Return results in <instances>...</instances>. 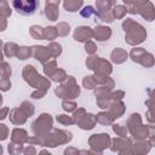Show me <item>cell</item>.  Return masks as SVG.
<instances>
[{
	"mask_svg": "<svg viewBox=\"0 0 155 155\" xmlns=\"http://www.w3.org/2000/svg\"><path fill=\"white\" fill-rule=\"evenodd\" d=\"M127 130L131 132L136 140H145L149 138V143L154 145V127L151 125H143L142 117L138 113L132 114L127 120Z\"/></svg>",
	"mask_w": 155,
	"mask_h": 155,
	"instance_id": "6da1fadb",
	"label": "cell"
},
{
	"mask_svg": "<svg viewBox=\"0 0 155 155\" xmlns=\"http://www.w3.org/2000/svg\"><path fill=\"white\" fill-rule=\"evenodd\" d=\"M122 28L126 33L125 41L132 46H136L138 44H142L147 38L145 29L137 22H134L131 18H126L122 23Z\"/></svg>",
	"mask_w": 155,
	"mask_h": 155,
	"instance_id": "7a4b0ae2",
	"label": "cell"
},
{
	"mask_svg": "<svg viewBox=\"0 0 155 155\" xmlns=\"http://www.w3.org/2000/svg\"><path fill=\"white\" fill-rule=\"evenodd\" d=\"M22 74H23L24 80L31 87H34L36 90H42V91H46L47 92V90L51 86L50 80L42 78L41 75H39L33 65H25L24 69H23V71H22Z\"/></svg>",
	"mask_w": 155,
	"mask_h": 155,
	"instance_id": "3957f363",
	"label": "cell"
},
{
	"mask_svg": "<svg viewBox=\"0 0 155 155\" xmlns=\"http://www.w3.org/2000/svg\"><path fill=\"white\" fill-rule=\"evenodd\" d=\"M71 132L69 131H63L58 128L51 130L45 137H44V147H50V148H56L57 145L65 144L71 140Z\"/></svg>",
	"mask_w": 155,
	"mask_h": 155,
	"instance_id": "277c9868",
	"label": "cell"
},
{
	"mask_svg": "<svg viewBox=\"0 0 155 155\" xmlns=\"http://www.w3.org/2000/svg\"><path fill=\"white\" fill-rule=\"evenodd\" d=\"M54 92L59 98L71 99V98H76L80 94V87L78 86L73 76H67V79L64 80V84L57 87Z\"/></svg>",
	"mask_w": 155,
	"mask_h": 155,
	"instance_id": "5b68a950",
	"label": "cell"
},
{
	"mask_svg": "<svg viewBox=\"0 0 155 155\" xmlns=\"http://www.w3.org/2000/svg\"><path fill=\"white\" fill-rule=\"evenodd\" d=\"M52 121L53 120L50 114H41L31 124V130L34 134L38 137H45L52 130Z\"/></svg>",
	"mask_w": 155,
	"mask_h": 155,
	"instance_id": "8992f818",
	"label": "cell"
},
{
	"mask_svg": "<svg viewBox=\"0 0 155 155\" xmlns=\"http://www.w3.org/2000/svg\"><path fill=\"white\" fill-rule=\"evenodd\" d=\"M86 65L88 69L94 70L97 75H109L113 70V67L108 61L101 57H96V56L88 57L86 59Z\"/></svg>",
	"mask_w": 155,
	"mask_h": 155,
	"instance_id": "52a82bcc",
	"label": "cell"
},
{
	"mask_svg": "<svg viewBox=\"0 0 155 155\" xmlns=\"http://www.w3.org/2000/svg\"><path fill=\"white\" fill-rule=\"evenodd\" d=\"M110 137L108 133H99V134H92L88 139V144L91 147V150L102 153L104 149L109 148L110 145Z\"/></svg>",
	"mask_w": 155,
	"mask_h": 155,
	"instance_id": "ba28073f",
	"label": "cell"
},
{
	"mask_svg": "<svg viewBox=\"0 0 155 155\" xmlns=\"http://www.w3.org/2000/svg\"><path fill=\"white\" fill-rule=\"evenodd\" d=\"M110 149L111 151H128L131 153V147L132 143L128 138H122V137H117L110 140Z\"/></svg>",
	"mask_w": 155,
	"mask_h": 155,
	"instance_id": "9c48e42d",
	"label": "cell"
},
{
	"mask_svg": "<svg viewBox=\"0 0 155 155\" xmlns=\"http://www.w3.org/2000/svg\"><path fill=\"white\" fill-rule=\"evenodd\" d=\"M13 7L17 10L21 15H31L35 12V8L38 6L36 1H13Z\"/></svg>",
	"mask_w": 155,
	"mask_h": 155,
	"instance_id": "30bf717a",
	"label": "cell"
},
{
	"mask_svg": "<svg viewBox=\"0 0 155 155\" xmlns=\"http://www.w3.org/2000/svg\"><path fill=\"white\" fill-rule=\"evenodd\" d=\"M151 147L153 145L149 143L148 139H145V140H137L131 147V154L132 155H145V154H148L150 151Z\"/></svg>",
	"mask_w": 155,
	"mask_h": 155,
	"instance_id": "8fae6325",
	"label": "cell"
},
{
	"mask_svg": "<svg viewBox=\"0 0 155 155\" xmlns=\"http://www.w3.org/2000/svg\"><path fill=\"white\" fill-rule=\"evenodd\" d=\"M31 54L34 56L35 59H38L39 62H41V63H44V64H45V63L50 59V57H51L48 48L45 47V46H33V47H31Z\"/></svg>",
	"mask_w": 155,
	"mask_h": 155,
	"instance_id": "7c38bea8",
	"label": "cell"
},
{
	"mask_svg": "<svg viewBox=\"0 0 155 155\" xmlns=\"http://www.w3.org/2000/svg\"><path fill=\"white\" fill-rule=\"evenodd\" d=\"M93 36V30L90 28V27H79L74 30V39L76 41H80V42H84V41H87L90 40L91 38Z\"/></svg>",
	"mask_w": 155,
	"mask_h": 155,
	"instance_id": "4fadbf2b",
	"label": "cell"
},
{
	"mask_svg": "<svg viewBox=\"0 0 155 155\" xmlns=\"http://www.w3.org/2000/svg\"><path fill=\"white\" fill-rule=\"evenodd\" d=\"M107 113L113 117V120H115V119H117V117L124 115V113H125V104L121 101L113 102V103H110Z\"/></svg>",
	"mask_w": 155,
	"mask_h": 155,
	"instance_id": "5bb4252c",
	"label": "cell"
},
{
	"mask_svg": "<svg viewBox=\"0 0 155 155\" xmlns=\"http://www.w3.org/2000/svg\"><path fill=\"white\" fill-rule=\"evenodd\" d=\"M96 115H93V114H85L78 122H76V125L80 127V128H82V130H92L93 127H94V125H96Z\"/></svg>",
	"mask_w": 155,
	"mask_h": 155,
	"instance_id": "9a60e30c",
	"label": "cell"
},
{
	"mask_svg": "<svg viewBox=\"0 0 155 155\" xmlns=\"http://www.w3.org/2000/svg\"><path fill=\"white\" fill-rule=\"evenodd\" d=\"M93 36L96 38V40L98 41H105L111 36V29L109 27H104V25H98L94 28L93 30Z\"/></svg>",
	"mask_w": 155,
	"mask_h": 155,
	"instance_id": "2e32d148",
	"label": "cell"
},
{
	"mask_svg": "<svg viewBox=\"0 0 155 155\" xmlns=\"http://www.w3.org/2000/svg\"><path fill=\"white\" fill-rule=\"evenodd\" d=\"M59 1H47L46 2V7H45V15L48 19L51 21H56L59 16V12L57 10V6H58Z\"/></svg>",
	"mask_w": 155,
	"mask_h": 155,
	"instance_id": "e0dca14e",
	"label": "cell"
},
{
	"mask_svg": "<svg viewBox=\"0 0 155 155\" xmlns=\"http://www.w3.org/2000/svg\"><path fill=\"white\" fill-rule=\"evenodd\" d=\"M10 120L13 125H23L27 121V116L21 110V108H15L10 110Z\"/></svg>",
	"mask_w": 155,
	"mask_h": 155,
	"instance_id": "ac0fdd59",
	"label": "cell"
},
{
	"mask_svg": "<svg viewBox=\"0 0 155 155\" xmlns=\"http://www.w3.org/2000/svg\"><path fill=\"white\" fill-rule=\"evenodd\" d=\"M128 57V53L124 50V48H120V47H116L111 51V54H110V58H111V62L116 63V64H121L124 63Z\"/></svg>",
	"mask_w": 155,
	"mask_h": 155,
	"instance_id": "d6986e66",
	"label": "cell"
},
{
	"mask_svg": "<svg viewBox=\"0 0 155 155\" xmlns=\"http://www.w3.org/2000/svg\"><path fill=\"white\" fill-rule=\"evenodd\" d=\"M11 140L13 143H18V144H23L28 140V134L27 131L23 128H15L12 131V136H11Z\"/></svg>",
	"mask_w": 155,
	"mask_h": 155,
	"instance_id": "ffe728a7",
	"label": "cell"
},
{
	"mask_svg": "<svg viewBox=\"0 0 155 155\" xmlns=\"http://www.w3.org/2000/svg\"><path fill=\"white\" fill-rule=\"evenodd\" d=\"M96 121L102 124V125H109V124H113L114 120L107 111H102V113L96 115Z\"/></svg>",
	"mask_w": 155,
	"mask_h": 155,
	"instance_id": "44dd1931",
	"label": "cell"
},
{
	"mask_svg": "<svg viewBox=\"0 0 155 155\" xmlns=\"http://www.w3.org/2000/svg\"><path fill=\"white\" fill-rule=\"evenodd\" d=\"M18 46L15 44V42H7V44H5V46H4V51H5V54L7 56V57H13V56H16L17 54V52H18Z\"/></svg>",
	"mask_w": 155,
	"mask_h": 155,
	"instance_id": "7402d4cb",
	"label": "cell"
},
{
	"mask_svg": "<svg viewBox=\"0 0 155 155\" xmlns=\"http://www.w3.org/2000/svg\"><path fill=\"white\" fill-rule=\"evenodd\" d=\"M138 63L142 64L145 68H151L154 65V56L151 53H149V52H145Z\"/></svg>",
	"mask_w": 155,
	"mask_h": 155,
	"instance_id": "603a6c76",
	"label": "cell"
},
{
	"mask_svg": "<svg viewBox=\"0 0 155 155\" xmlns=\"http://www.w3.org/2000/svg\"><path fill=\"white\" fill-rule=\"evenodd\" d=\"M58 68H57V63H56V61H48V62H46L45 64H44V73H45V75L46 76H48V78H51V75L57 70Z\"/></svg>",
	"mask_w": 155,
	"mask_h": 155,
	"instance_id": "cb8c5ba5",
	"label": "cell"
},
{
	"mask_svg": "<svg viewBox=\"0 0 155 155\" xmlns=\"http://www.w3.org/2000/svg\"><path fill=\"white\" fill-rule=\"evenodd\" d=\"M57 36H58V33H57L56 27H47L44 29V39L45 40L51 41V40L56 39Z\"/></svg>",
	"mask_w": 155,
	"mask_h": 155,
	"instance_id": "d4e9b609",
	"label": "cell"
},
{
	"mask_svg": "<svg viewBox=\"0 0 155 155\" xmlns=\"http://www.w3.org/2000/svg\"><path fill=\"white\" fill-rule=\"evenodd\" d=\"M145 52H147V51H145L144 48H142V47H134V48L131 50L130 56H131V58H132L133 62H137V63H138Z\"/></svg>",
	"mask_w": 155,
	"mask_h": 155,
	"instance_id": "484cf974",
	"label": "cell"
},
{
	"mask_svg": "<svg viewBox=\"0 0 155 155\" xmlns=\"http://www.w3.org/2000/svg\"><path fill=\"white\" fill-rule=\"evenodd\" d=\"M16 56H17V58L21 59V61H24V59L29 58V57L31 56V47H27V46L19 47Z\"/></svg>",
	"mask_w": 155,
	"mask_h": 155,
	"instance_id": "4316f807",
	"label": "cell"
},
{
	"mask_svg": "<svg viewBox=\"0 0 155 155\" xmlns=\"http://www.w3.org/2000/svg\"><path fill=\"white\" fill-rule=\"evenodd\" d=\"M47 48H48V51H50L51 57H53V58H57V57L62 53V46H61L59 44H57V42H51V44L47 46Z\"/></svg>",
	"mask_w": 155,
	"mask_h": 155,
	"instance_id": "83f0119b",
	"label": "cell"
},
{
	"mask_svg": "<svg viewBox=\"0 0 155 155\" xmlns=\"http://www.w3.org/2000/svg\"><path fill=\"white\" fill-rule=\"evenodd\" d=\"M8 153H10V155H19L22 151H23V144H18V143H13V142H11L10 144H8Z\"/></svg>",
	"mask_w": 155,
	"mask_h": 155,
	"instance_id": "f1b7e54d",
	"label": "cell"
},
{
	"mask_svg": "<svg viewBox=\"0 0 155 155\" xmlns=\"http://www.w3.org/2000/svg\"><path fill=\"white\" fill-rule=\"evenodd\" d=\"M21 110L25 114V116L28 117V116H31L33 114H34V111H35V109H34V105L31 104V103H29V102H23L22 104H21Z\"/></svg>",
	"mask_w": 155,
	"mask_h": 155,
	"instance_id": "f546056e",
	"label": "cell"
},
{
	"mask_svg": "<svg viewBox=\"0 0 155 155\" xmlns=\"http://www.w3.org/2000/svg\"><path fill=\"white\" fill-rule=\"evenodd\" d=\"M64 8L69 12H75L79 10V7L82 5V1H65L64 4Z\"/></svg>",
	"mask_w": 155,
	"mask_h": 155,
	"instance_id": "4dcf8cb0",
	"label": "cell"
},
{
	"mask_svg": "<svg viewBox=\"0 0 155 155\" xmlns=\"http://www.w3.org/2000/svg\"><path fill=\"white\" fill-rule=\"evenodd\" d=\"M82 85H84V87H86L87 90H93V88L97 86V82H96V80H94V76H92V75L85 76L84 80H82Z\"/></svg>",
	"mask_w": 155,
	"mask_h": 155,
	"instance_id": "1f68e13d",
	"label": "cell"
},
{
	"mask_svg": "<svg viewBox=\"0 0 155 155\" xmlns=\"http://www.w3.org/2000/svg\"><path fill=\"white\" fill-rule=\"evenodd\" d=\"M51 79L56 82H63L65 79H67V74L63 69H57L52 75H51Z\"/></svg>",
	"mask_w": 155,
	"mask_h": 155,
	"instance_id": "d6a6232c",
	"label": "cell"
},
{
	"mask_svg": "<svg viewBox=\"0 0 155 155\" xmlns=\"http://www.w3.org/2000/svg\"><path fill=\"white\" fill-rule=\"evenodd\" d=\"M0 75L2 79H8L11 76V67L8 63L2 62L0 64Z\"/></svg>",
	"mask_w": 155,
	"mask_h": 155,
	"instance_id": "836d02e7",
	"label": "cell"
},
{
	"mask_svg": "<svg viewBox=\"0 0 155 155\" xmlns=\"http://www.w3.org/2000/svg\"><path fill=\"white\" fill-rule=\"evenodd\" d=\"M56 29H57L58 35H61V36H65V35H68L69 31H70V27H69V24L65 23V22H61V23L56 27Z\"/></svg>",
	"mask_w": 155,
	"mask_h": 155,
	"instance_id": "e575fe53",
	"label": "cell"
},
{
	"mask_svg": "<svg viewBox=\"0 0 155 155\" xmlns=\"http://www.w3.org/2000/svg\"><path fill=\"white\" fill-rule=\"evenodd\" d=\"M30 35L34 39H38V40L44 39V29L41 27H39V25H33L30 28Z\"/></svg>",
	"mask_w": 155,
	"mask_h": 155,
	"instance_id": "d590c367",
	"label": "cell"
},
{
	"mask_svg": "<svg viewBox=\"0 0 155 155\" xmlns=\"http://www.w3.org/2000/svg\"><path fill=\"white\" fill-rule=\"evenodd\" d=\"M111 12H113V17H114V18H115V17H116V18H122V17L126 15L127 10H126V7H124L122 5H116Z\"/></svg>",
	"mask_w": 155,
	"mask_h": 155,
	"instance_id": "8d00e7d4",
	"label": "cell"
},
{
	"mask_svg": "<svg viewBox=\"0 0 155 155\" xmlns=\"http://www.w3.org/2000/svg\"><path fill=\"white\" fill-rule=\"evenodd\" d=\"M62 107L65 111L70 113V111H75L76 110V103L73 102V101H69V99H64L63 103H62Z\"/></svg>",
	"mask_w": 155,
	"mask_h": 155,
	"instance_id": "74e56055",
	"label": "cell"
},
{
	"mask_svg": "<svg viewBox=\"0 0 155 155\" xmlns=\"http://www.w3.org/2000/svg\"><path fill=\"white\" fill-rule=\"evenodd\" d=\"M113 131L119 136V137H122V138H126L127 136V128L124 127L122 125H113Z\"/></svg>",
	"mask_w": 155,
	"mask_h": 155,
	"instance_id": "f35d334b",
	"label": "cell"
},
{
	"mask_svg": "<svg viewBox=\"0 0 155 155\" xmlns=\"http://www.w3.org/2000/svg\"><path fill=\"white\" fill-rule=\"evenodd\" d=\"M56 120H57L59 124H62V125H71V124H74L73 117H71V116H68V115H64V114L58 115V116L56 117Z\"/></svg>",
	"mask_w": 155,
	"mask_h": 155,
	"instance_id": "ab89813d",
	"label": "cell"
},
{
	"mask_svg": "<svg viewBox=\"0 0 155 155\" xmlns=\"http://www.w3.org/2000/svg\"><path fill=\"white\" fill-rule=\"evenodd\" d=\"M85 50H86V52H87V53L93 54V53L97 51V46H96V44H94L93 41L87 40V41L85 42Z\"/></svg>",
	"mask_w": 155,
	"mask_h": 155,
	"instance_id": "60d3db41",
	"label": "cell"
},
{
	"mask_svg": "<svg viewBox=\"0 0 155 155\" xmlns=\"http://www.w3.org/2000/svg\"><path fill=\"white\" fill-rule=\"evenodd\" d=\"M124 97H125V92H124V91H116V92L110 93V99H111L113 102H119V101H121Z\"/></svg>",
	"mask_w": 155,
	"mask_h": 155,
	"instance_id": "b9f144b4",
	"label": "cell"
},
{
	"mask_svg": "<svg viewBox=\"0 0 155 155\" xmlns=\"http://www.w3.org/2000/svg\"><path fill=\"white\" fill-rule=\"evenodd\" d=\"M8 137V128L6 125L0 124V140H5Z\"/></svg>",
	"mask_w": 155,
	"mask_h": 155,
	"instance_id": "7bdbcfd3",
	"label": "cell"
},
{
	"mask_svg": "<svg viewBox=\"0 0 155 155\" xmlns=\"http://www.w3.org/2000/svg\"><path fill=\"white\" fill-rule=\"evenodd\" d=\"M11 87V82L8 79H0V90L1 91H7Z\"/></svg>",
	"mask_w": 155,
	"mask_h": 155,
	"instance_id": "ee69618b",
	"label": "cell"
},
{
	"mask_svg": "<svg viewBox=\"0 0 155 155\" xmlns=\"http://www.w3.org/2000/svg\"><path fill=\"white\" fill-rule=\"evenodd\" d=\"M23 154L24 155H36V149L34 145H28L27 148L23 149Z\"/></svg>",
	"mask_w": 155,
	"mask_h": 155,
	"instance_id": "f6af8a7d",
	"label": "cell"
},
{
	"mask_svg": "<svg viewBox=\"0 0 155 155\" xmlns=\"http://www.w3.org/2000/svg\"><path fill=\"white\" fill-rule=\"evenodd\" d=\"M92 13H94V10L92 6H87L84 10H81V16H84V17H90Z\"/></svg>",
	"mask_w": 155,
	"mask_h": 155,
	"instance_id": "bcb514c9",
	"label": "cell"
},
{
	"mask_svg": "<svg viewBox=\"0 0 155 155\" xmlns=\"http://www.w3.org/2000/svg\"><path fill=\"white\" fill-rule=\"evenodd\" d=\"M45 94H46V91H42V90H35V91L31 93V97L35 98V99H39V98H42Z\"/></svg>",
	"mask_w": 155,
	"mask_h": 155,
	"instance_id": "7dc6e473",
	"label": "cell"
},
{
	"mask_svg": "<svg viewBox=\"0 0 155 155\" xmlns=\"http://www.w3.org/2000/svg\"><path fill=\"white\" fill-rule=\"evenodd\" d=\"M64 155H79V150L73 148V147H68L64 150Z\"/></svg>",
	"mask_w": 155,
	"mask_h": 155,
	"instance_id": "c3c4849f",
	"label": "cell"
},
{
	"mask_svg": "<svg viewBox=\"0 0 155 155\" xmlns=\"http://www.w3.org/2000/svg\"><path fill=\"white\" fill-rule=\"evenodd\" d=\"M79 155H102V153H97L93 150H80Z\"/></svg>",
	"mask_w": 155,
	"mask_h": 155,
	"instance_id": "681fc988",
	"label": "cell"
},
{
	"mask_svg": "<svg viewBox=\"0 0 155 155\" xmlns=\"http://www.w3.org/2000/svg\"><path fill=\"white\" fill-rule=\"evenodd\" d=\"M8 113H10V108H2V109H0V120H4L7 116Z\"/></svg>",
	"mask_w": 155,
	"mask_h": 155,
	"instance_id": "f907efd6",
	"label": "cell"
},
{
	"mask_svg": "<svg viewBox=\"0 0 155 155\" xmlns=\"http://www.w3.org/2000/svg\"><path fill=\"white\" fill-rule=\"evenodd\" d=\"M5 28H6V21H5L4 17L0 15V31L5 30Z\"/></svg>",
	"mask_w": 155,
	"mask_h": 155,
	"instance_id": "816d5d0a",
	"label": "cell"
},
{
	"mask_svg": "<svg viewBox=\"0 0 155 155\" xmlns=\"http://www.w3.org/2000/svg\"><path fill=\"white\" fill-rule=\"evenodd\" d=\"M39 155H52V154H50L47 150H41V151L39 153Z\"/></svg>",
	"mask_w": 155,
	"mask_h": 155,
	"instance_id": "f5cc1de1",
	"label": "cell"
},
{
	"mask_svg": "<svg viewBox=\"0 0 155 155\" xmlns=\"http://www.w3.org/2000/svg\"><path fill=\"white\" fill-rule=\"evenodd\" d=\"M119 155H132L131 153H128V151H120L119 153Z\"/></svg>",
	"mask_w": 155,
	"mask_h": 155,
	"instance_id": "db71d44e",
	"label": "cell"
},
{
	"mask_svg": "<svg viewBox=\"0 0 155 155\" xmlns=\"http://www.w3.org/2000/svg\"><path fill=\"white\" fill-rule=\"evenodd\" d=\"M2 63V52H1V50H0V64Z\"/></svg>",
	"mask_w": 155,
	"mask_h": 155,
	"instance_id": "11a10c76",
	"label": "cell"
},
{
	"mask_svg": "<svg viewBox=\"0 0 155 155\" xmlns=\"http://www.w3.org/2000/svg\"><path fill=\"white\" fill-rule=\"evenodd\" d=\"M1 104H2V96L0 94V105H1Z\"/></svg>",
	"mask_w": 155,
	"mask_h": 155,
	"instance_id": "9f6ffc18",
	"label": "cell"
},
{
	"mask_svg": "<svg viewBox=\"0 0 155 155\" xmlns=\"http://www.w3.org/2000/svg\"><path fill=\"white\" fill-rule=\"evenodd\" d=\"M2 151H4V150H2V147L0 145V155H2Z\"/></svg>",
	"mask_w": 155,
	"mask_h": 155,
	"instance_id": "6f0895ef",
	"label": "cell"
},
{
	"mask_svg": "<svg viewBox=\"0 0 155 155\" xmlns=\"http://www.w3.org/2000/svg\"><path fill=\"white\" fill-rule=\"evenodd\" d=\"M1 44H2V42H1V40H0V47H1Z\"/></svg>",
	"mask_w": 155,
	"mask_h": 155,
	"instance_id": "680465c9",
	"label": "cell"
}]
</instances>
